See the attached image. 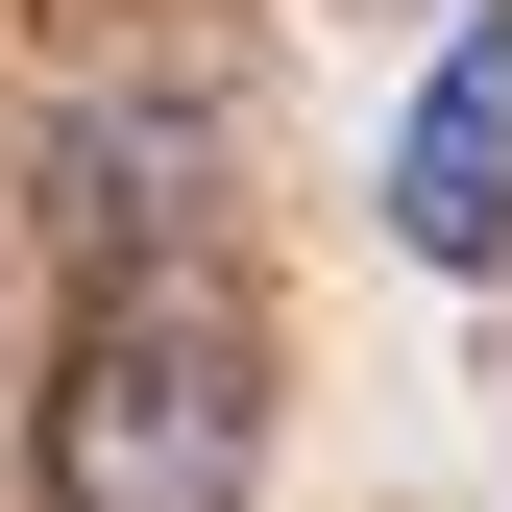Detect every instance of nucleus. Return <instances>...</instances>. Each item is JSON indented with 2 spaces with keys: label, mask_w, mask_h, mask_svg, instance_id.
I'll list each match as a JSON object with an SVG mask.
<instances>
[{
  "label": "nucleus",
  "mask_w": 512,
  "mask_h": 512,
  "mask_svg": "<svg viewBox=\"0 0 512 512\" xmlns=\"http://www.w3.org/2000/svg\"><path fill=\"white\" fill-rule=\"evenodd\" d=\"M244 488H269V317L196 244L98 269L49 342V512H244Z\"/></svg>",
  "instance_id": "obj_1"
},
{
  "label": "nucleus",
  "mask_w": 512,
  "mask_h": 512,
  "mask_svg": "<svg viewBox=\"0 0 512 512\" xmlns=\"http://www.w3.org/2000/svg\"><path fill=\"white\" fill-rule=\"evenodd\" d=\"M391 244L415 269H512V0H464V49H439V98L391 122Z\"/></svg>",
  "instance_id": "obj_2"
}]
</instances>
